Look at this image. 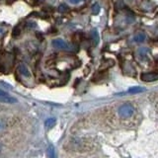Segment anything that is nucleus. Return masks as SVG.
<instances>
[{"instance_id": "nucleus-2", "label": "nucleus", "mask_w": 158, "mask_h": 158, "mask_svg": "<svg viewBox=\"0 0 158 158\" xmlns=\"http://www.w3.org/2000/svg\"><path fill=\"white\" fill-rule=\"evenodd\" d=\"M141 80L144 82H153L158 80V72H147V73H142L141 74Z\"/></svg>"}, {"instance_id": "nucleus-12", "label": "nucleus", "mask_w": 158, "mask_h": 158, "mask_svg": "<svg viewBox=\"0 0 158 158\" xmlns=\"http://www.w3.org/2000/svg\"><path fill=\"white\" fill-rule=\"evenodd\" d=\"M68 11V7L65 5V4H62V5H59L58 7V12L59 13H65Z\"/></svg>"}, {"instance_id": "nucleus-15", "label": "nucleus", "mask_w": 158, "mask_h": 158, "mask_svg": "<svg viewBox=\"0 0 158 158\" xmlns=\"http://www.w3.org/2000/svg\"><path fill=\"white\" fill-rule=\"evenodd\" d=\"M5 127H6V123L3 120L0 118V131H2L3 130H4Z\"/></svg>"}, {"instance_id": "nucleus-21", "label": "nucleus", "mask_w": 158, "mask_h": 158, "mask_svg": "<svg viewBox=\"0 0 158 158\" xmlns=\"http://www.w3.org/2000/svg\"><path fill=\"white\" fill-rule=\"evenodd\" d=\"M0 1H1V0H0Z\"/></svg>"}, {"instance_id": "nucleus-16", "label": "nucleus", "mask_w": 158, "mask_h": 158, "mask_svg": "<svg viewBox=\"0 0 158 158\" xmlns=\"http://www.w3.org/2000/svg\"><path fill=\"white\" fill-rule=\"evenodd\" d=\"M7 95H8V94H7L6 92H4L3 90H1V89H0V98H2V97H5Z\"/></svg>"}, {"instance_id": "nucleus-1", "label": "nucleus", "mask_w": 158, "mask_h": 158, "mask_svg": "<svg viewBox=\"0 0 158 158\" xmlns=\"http://www.w3.org/2000/svg\"><path fill=\"white\" fill-rule=\"evenodd\" d=\"M118 116L123 118H131L132 115L134 114V108L132 107V105L131 104H124L122 105L118 110Z\"/></svg>"}, {"instance_id": "nucleus-14", "label": "nucleus", "mask_w": 158, "mask_h": 158, "mask_svg": "<svg viewBox=\"0 0 158 158\" xmlns=\"http://www.w3.org/2000/svg\"><path fill=\"white\" fill-rule=\"evenodd\" d=\"M127 21H128V23H134V16L132 15L131 12H128V14Z\"/></svg>"}, {"instance_id": "nucleus-20", "label": "nucleus", "mask_w": 158, "mask_h": 158, "mask_svg": "<svg viewBox=\"0 0 158 158\" xmlns=\"http://www.w3.org/2000/svg\"><path fill=\"white\" fill-rule=\"evenodd\" d=\"M0 150H1V144H0Z\"/></svg>"}, {"instance_id": "nucleus-7", "label": "nucleus", "mask_w": 158, "mask_h": 158, "mask_svg": "<svg viewBox=\"0 0 158 158\" xmlns=\"http://www.w3.org/2000/svg\"><path fill=\"white\" fill-rule=\"evenodd\" d=\"M145 39H146V36L143 33H137L134 37V40L136 43H143L145 41Z\"/></svg>"}, {"instance_id": "nucleus-9", "label": "nucleus", "mask_w": 158, "mask_h": 158, "mask_svg": "<svg viewBox=\"0 0 158 158\" xmlns=\"http://www.w3.org/2000/svg\"><path fill=\"white\" fill-rule=\"evenodd\" d=\"M48 154H49V158H56L55 150V147H53L52 144H51V145L49 146V148H48Z\"/></svg>"}, {"instance_id": "nucleus-17", "label": "nucleus", "mask_w": 158, "mask_h": 158, "mask_svg": "<svg viewBox=\"0 0 158 158\" xmlns=\"http://www.w3.org/2000/svg\"><path fill=\"white\" fill-rule=\"evenodd\" d=\"M80 0H69V2H71V3H73V4H76V3H78Z\"/></svg>"}, {"instance_id": "nucleus-19", "label": "nucleus", "mask_w": 158, "mask_h": 158, "mask_svg": "<svg viewBox=\"0 0 158 158\" xmlns=\"http://www.w3.org/2000/svg\"><path fill=\"white\" fill-rule=\"evenodd\" d=\"M1 32H2V29H0V33H1Z\"/></svg>"}, {"instance_id": "nucleus-4", "label": "nucleus", "mask_w": 158, "mask_h": 158, "mask_svg": "<svg viewBox=\"0 0 158 158\" xmlns=\"http://www.w3.org/2000/svg\"><path fill=\"white\" fill-rule=\"evenodd\" d=\"M148 52H149V49H146V48H141L137 51L139 58H141L142 62H146L147 60V55H148Z\"/></svg>"}, {"instance_id": "nucleus-18", "label": "nucleus", "mask_w": 158, "mask_h": 158, "mask_svg": "<svg viewBox=\"0 0 158 158\" xmlns=\"http://www.w3.org/2000/svg\"><path fill=\"white\" fill-rule=\"evenodd\" d=\"M27 26L28 27H36V24L35 23H31V24H28Z\"/></svg>"}, {"instance_id": "nucleus-5", "label": "nucleus", "mask_w": 158, "mask_h": 158, "mask_svg": "<svg viewBox=\"0 0 158 158\" xmlns=\"http://www.w3.org/2000/svg\"><path fill=\"white\" fill-rule=\"evenodd\" d=\"M18 70H19L20 74H22L25 77L31 76V73H30V71H29L28 67L26 65H24V64H20V65L18 66Z\"/></svg>"}, {"instance_id": "nucleus-3", "label": "nucleus", "mask_w": 158, "mask_h": 158, "mask_svg": "<svg viewBox=\"0 0 158 158\" xmlns=\"http://www.w3.org/2000/svg\"><path fill=\"white\" fill-rule=\"evenodd\" d=\"M52 46L53 48H55L57 49H66L68 48V46L62 39H55L52 41Z\"/></svg>"}, {"instance_id": "nucleus-11", "label": "nucleus", "mask_w": 158, "mask_h": 158, "mask_svg": "<svg viewBox=\"0 0 158 158\" xmlns=\"http://www.w3.org/2000/svg\"><path fill=\"white\" fill-rule=\"evenodd\" d=\"M92 12L94 15H97V14L100 12V5L98 3H95V4L92 6Z\"/></svg>"}, {"instance_id": "nucleus-8", "label": "nucleus", "mask_w": 158, "mask_h": 158, "mask_svg": "<svg viewBox=\"0 0 158 158\" xmlns=\"http://www.w3.org/2000/svg\"><path fill=\"white\" fill-rule=\"evenodd\" d=\"M145 89L142 87H131L128 89V93H131V94H136V93H141L144 91Z\"/></svg>"}, {"instance_id": "nucleus-10", "label": "nucleus", "mask_w": 158, "mask_h": 158, "mask_svg": "<svg viewBox=\"0 0 158 158\" xmlns=\"http://www.w3.org/2000/svg\"><path fill=\"white\" fill-rule=\"evenodd\" d=\"M55 123H56V121H55V118H48V120L46 121L45 125H46V128H52L53 125H55Z\"/></svg>"}, {"instance_id": "nucleus-13", "label": "nucleus", "mask_w": 158, "mask_h": 158, "mask_svg": "<svg viewBox=\"0 0 158 158\" xmlns=\"http://www.w3.org/2000/svg\"><path fill=\"white\" fill-rule=\"evenodd\" d=\"M20 32H21V30H20V28L19 27H15L13 29V32H12V36L14 38H17L18 36L20 35Z\"/></svg>"}, {"instance_id": "nucleus-6", "label": "nucleus", "mask_w": 158, "mask_h": 158, "mask_svg": "<svg viewBox=\"0 0 158 158\" xmlns=\"http://www.w3.org/2000/svg\"><path fill=\"white\" fill-rule=\"evenodd\" d=\"M91 40H92V44L93 46H97L99 43V34L98 31L96 29H93L91 31Z\"/></svg>"}]
</instances>
